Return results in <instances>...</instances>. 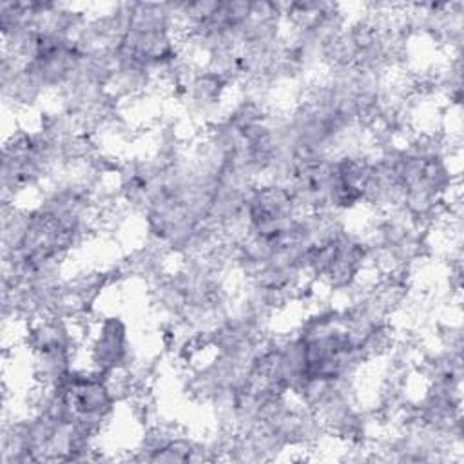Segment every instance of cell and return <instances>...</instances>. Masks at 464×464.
<instances>
[{
    "label": "cell",
    "mask_w": 464,
    "mask_h": 464,
    "mask_svg": "<svg viewBox=\"0 0 464 464\" xmlns=\"http://www.w3.org/2000/svg\"><path fill=\"white\" fill-rule=\"evenodd\" d=\"M129 343L127 330L120 317H105L91 344L92 370L102 375H111L127 366Z\"/></svg>",
    "instance_id": "6da1fadb"
}]
</instances>
